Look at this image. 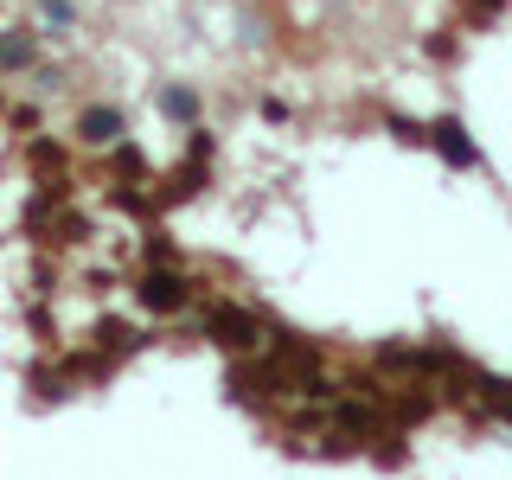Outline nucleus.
<instances>
[{
	"mask_svg": "<svg viewBox=\"0 0 512 480\" xmlns=\"http://www.w3.org/2000/svg\"><path fill=\"white\" fill-rule=\"evenodd\" d=\"M205 333H212L224 352H256L263 333H269V320L256 308H237V301H212V308H205Z\"/></svg>",
	"mask_w": 512,
	"mask_h": 480,
	"instance_id": "f257e3e1",
	"label": "nucleus"
},
{
	"mask_svg": "<svg viewBox=\"0 0 512 480\" xmlns=\"http://www.w3.org/2000/svg\"><path fill=\"white\" fill-rule=\"evenodd\" d=\"M186 301H192V282L173 263H148V269H141V282H135V308L141 314L167 320V314H180Z\"/></svg>",
	"mask_w": 512,
	"mask_h": 480,
	"instance_id": "f03ea898",
	"label": "nucleus"
},
{
	"mask_svg": "<svg viewBox=\"0 0 512 480\" xmlns=\"http://www.w3.org/2000/svg\"><path fill=\"white\" fill-rule=\"evenodd\" d=\"M384 416H391L397 429H416V423H429V416L442 410V397L436 391H423V384H397V391H384Z\"/></svg>",
	"mask_w": 512,
	"mask_h": 480,
	"instance_id": "7ed1b4c3",
	"label": "nucleus"
},
{
	"mask_svg": "<svg viewBox=\"0 0 512 480\" xmlns=\"http://www.w3.org/2000/svg\"><path fill=\"white\" fill-rule=\"evenodd\" d=\"M423 141L448 160V167H474V160H480V148H474V135H468V122H461V116H442L436 128H423Z\"/></svg>",
	"mask_w": 512,
	"mask_h": 480,
	"instance_id": "20e7f679",
	"label": "nucleus"
},
{
	"mask_svg": "<svg viewBox=\"0 0 512 480\" xmlns=\"http://www.w3.org/2000/svg\"><path fill=\"white\" fill-rule=\"evenodd\" d=\"M128 135V122H122V109H109V103H90L84 116H77V141H84V148H116V141Z\"/></svg>",
	"mask_w": 512,
	"mask_h": 480,
	"instance_id": "39448f33",
	"label": "nucleus"
},
{
	"mask_svg": "<svg viewBox=\"0 0 512 480\" xmlns=\"http://www.w3.org/2000/svg\"><path fill=\"white\" fill-rule=\"evenodd\" d=\"M378 423H384V410L372 404V397H333V429H340L346 442H365Z\"/></svg>",
	"mask_w": 512,
	"mask_h": 480,
	"instance_id": "423d86ee",
	"label": "nucleus"
},
{
	"mask_svg": "<svg viewBox=\"0 0 512 480\" xmlns=\"http://www.w3.org/2000/svg\"><path fill=\"white\" fill-rule=\"evenodd\" d=\"M109 154V180H116V186H141V180H148V154H141L135 148V141H116V148H103Z\"/></svg>",
	"mask_w": 512,
	"mask_h": 480,
	"instance_id": "0eeeda50",
	"label": "nucleus"
},
{
	"mask_svg": "<svg viewBox=\"0 0 512 480\" xmlns=\"http://www.w3.org/2000/svg\"><path fill=\"white\" fill-rule=\"evenodd\" d=\"M96 352L103 359H128V352H141V333L128 320H96Z\"/></svg>",
	"mask_w": 512,
	"mask_h": 480,
	"instance_id": "6e6552de",
	"label": "nucleus"
},
{
	"mask_svg": "<svg viewBox=\"0 0 512 480\" xmlns=\"http://www.w3.org/2000/svg\"><path fill=\"white\" fill-rule=\"evenodd\" d=\"M39 64V32H0V71H32Z\"/></svg>",
	"mask_w": 512,
	"mask_h": 480,
	"instance_id": "1a4fd4ad",
	"label": "nucleus"
},
{
	"mask_svg": "<svg viewBox=\"0 0 512 480\" xmlns=\"http://www.w3.org/2000/svg\"><path fill=\"white\" fill-rule=\"evenodd\" d=\"M26 160H32V173H39V180H64V148H58V141H32Z\"/></svg>",
	"mask_w": 512,
	"mask_h": 480,
	"instance_id": "9d476101",
	"label": "nucleus"
},
{
	"mask_svg": "<svg viewBox=\"0 0 512 480\" xmlns=\"http://www.w3.org/2000/svg\"><path fill=\"white\" fill-rule=\"evenodd\" d=\"M512 7V0H461V26H474V32H487L500 13Z\"/></svg>",
	"mask_w": 512,
	"mask_h": 480,
	"instance_id": "9b49d317",
	"label": "nucleus"
},
{
	"mask_svg": "<svg viewBox=\"0 0 512 480\" xmlns=\"http://www.w3.org/2000/svg\"><path fill=\"white\" fill-rule=\"evenodd\" d=\"M160 109H167L173 122H192V116H199V96H192V90H167V96H160Z\"/></svg>",
	"mask_w": 512,
	"mask_h": 480,
	"instance_id": "f8f14e48",
	"label": "nucleus"
},
{
	"mask_svg": "<svg viewBox=\"0 0 512 480\" xmlns=\"http://www.w3.org/2000/svg\"><path fill=\"white\" fill-rule=\"evenodd\" d=\"M141 256H148V263H173V237L167 231H148V237H141Z\"/></svg>",
	"mask_w": 512,
	"mask_h": 480,
	"instance_id": "ddd939ff",
	"label": "nucleus"
},
{
	"mask_svg": "<svg viewBox=\"0 0 512 480\" xmlns=\"http://www.w3.org/2000/svg\"><path fill=\"white\" fill-rule=\"evenodd\" d=\"M212 154H218V141L205 135V128H192V135H186V160H205V167H212Z\"/></svg>",
	"mask_w": 512,
	"mask_h": 480,
	"instance_id": "4468645a",
	"label": "nucleus"
},
{
	"mask_svg": "<svg viewBox=\"0 0 512 480\" xmlns=\"http://www.w3.org/2000/svg\"><path fill=\"white\" fill-rule=\"evenodd\" d=\"M39 20L45 26H71V0H39Z\"/></svg>",
	"mask_w": 512,
	"mask_h": 480,
	"instance_id": "2eb2a0df",
	"label": "nucleus"
},
{
	"mask_svg": "<svg viewBox=\"0 0 512 480\" xmlns=\"http://www.w3.org/2000/svg\"><path fill=\"white\" fill-rule=\"evenodd\" d=\"M423 52L436 58V64H448V58H455V32H436V39H423Z\"/></svg>",
	"mask_w": 512,
	"mask_h": 480,
	"instance_id": "dca6fc26",
	"label": "nucleus"
},
{
	"mask_svg": "<svg viewBox=\"0 0 512 480\" xmlns=\"http://www.w3.org/2000/svg\"><path fill=\"white\" fill-rule=\"evenodd\" d=\"M384 122H391V135H397V141H410V148L423 141V122H404V116H384Z\"/></svg>",
	"mask_w": 512,
	"mask_h": 480,
	"instance_id": "f3484780",
	"label": "nucleus"
}]
</instances>
